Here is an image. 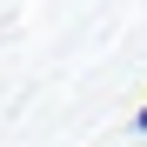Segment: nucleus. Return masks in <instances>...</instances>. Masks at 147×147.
<instances>
[{"instance_id": "1", "label": "nucleus", "mask_w": 147, "mask_h": 147, "mask_svg": "<svg viewBox=\"0 0 147 147\" xmlns=\"http://www.w3.org/2000/svg\"><path fill=\"white\" fill-rule=\"evenodd\" d=\"M140 134H147V114H140Z\"/></svg>"}]
</instances>
